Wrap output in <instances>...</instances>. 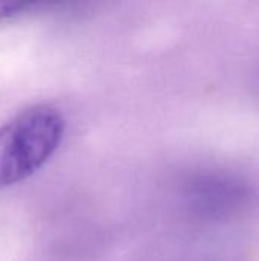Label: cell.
I'll list each match as a JSON object with an SVG mask.
<instances>
[{"instance_id": "obj_1", "label": "cell", "mask_w": 259, "mask_h": 261, "mask_svg": "<svg viewBox=\"0 0 259 261\" xmlns=\"http://www.w3.org/2000/svg\"><path fill=\"white\" fill-rule=\"evenodd\" d=\"M64 115L50 104H34L0 125V190L35 174L60 148Z\"/></svg>"}, {"instance_id": "obj_2", "label": "cell", "mask_w": 259, "mask_h": 261, "mask_svg": "<svg viewBox=\"0 0 259 261\" xmlns=\"http://www.w3.org/2000/svg\"><path fill=\"white\" fill-rule=\"evenodd\" d=\"M189 200L202 216L212 220H229L255 206L258 193L247 177L235 171H212L192 182Z\"/></svg>"}, {"instance_id": "obj_3", "label": "cell", "mask_w": 259, "mask_h": 261, "mask_svg": "<svg viewBox=\"0 0 259 261\" xmlns=\"http://www.w3.org/2000/svg\"><path fill=\"white\" fill-rule=\"evenodd\" d=\"M41 3H31V2H21V3H14V2H0V23L12 20L18 15H24L31 12L34 8H40Z\"/></svg>"}]
</instances>
